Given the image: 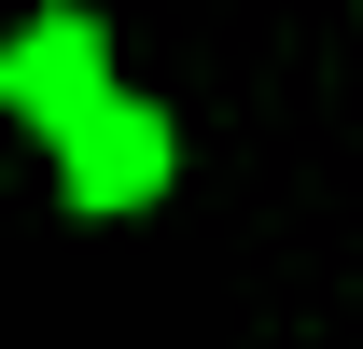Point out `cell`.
Masks as SVG:
<instances>
[{
	"instance_id": "obj_1",
	"label": "cell",
	"mask_w": 363,
	"mask_h": 349,
	"mask_svg": "<svg viewBox=\"0 0 363 349\" xmlns=\"http://www.w3.org/2000/svg\"><path fill=\"white\" fill-rule=\"evenodd\" d=\"M0 98H14V112H28V126H98V112H112V56H98V28L84 14H43V28H28V43L0 56Z\"/></svg>"
},
{
	"instance_id": "obj_2",
	"label": "cell",
	"mask_w": 363,
	"mask_h": 349,
	"mask_svg": "<svg viewBox=\"0 0 363 349\" xmlns=\"http://www.w3.org/2000/svg\"><path fill=\"white\" fill-rule=\"evenodd\" d=\"M70 196H84V210H140V196H168V112L112 98L98 126H70Z\"/></svg>"
}]
</instances>
